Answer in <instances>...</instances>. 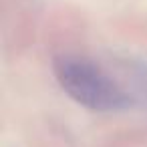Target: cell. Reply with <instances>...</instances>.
Segmentation results:
<instances>
[{"label": "cell", "mask_w": 147, "mask_h": 147, "mask_svg": "<svg viewBox=\"0 0 147 147\" xmlns=\"http://www.w3.org/2000/svg\"><path fill=\"white\" fill-rule=\"evenodd\" d=\"M55 75L65 93L91 111H119L129 105L127 93L105 71L83 57H59Z\"/></svg>", "instance_id": "obj_1"}]
</instances>
